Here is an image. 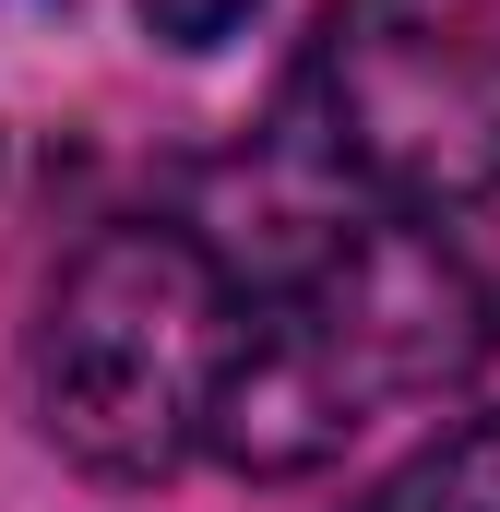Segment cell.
Segmentation results:
<instances>
[{
    "mask_svg": "<svg viewBox=\"0 0 500 512\" xmlns=\"http://www.w3.org/2000/svg\"><path fill=\"white\" fill-rule=\"evenodd\" d=\"M489 346H500L489 286L417 215L322 227V239L286 251L274 298L250 310L203 453H227L239 477H310L381 405H429V393L477 382Z\"/></svg>",
    "mask_w": 500,
    "mask_h": 512,
    "instance_id": "cell-1",
    "label": "cell"
},
{
    "mask_svg": "<svg viewBox=\"0 0 500 512\" xmlns=\"http://www.w3.org/2000/svg\"><path fill=\"white\" fill-rule=\"evenodd\" d=\"M239 334H250L239 274L191 227H155V215L96 227L24 346L36 429L96 477H167L179 453H203Z\"/></svg>",
    "mask_w": 500,
    "mask_h": 512,
    "instance_id": "cell-2",
    "label": "cell"
},
{
    "mask_svg": "<svg viewBox=\"0 0 500 512\" xmlns=\"http://www.w3.org/2000/svg\"><path fill=\"white\" fill-rule=\"evenodd\" d=\"M286 131L381 215H453L500 191V0H334Z\"/></svg>",
    "mask_w": 500,
    "mask_h": 512,
    "instance_id": "cell-3",
    "label": "cell"
},
{
    "mask_svg": "<svg viewBox=\"0 0 500 512\" xmlns=\"http://www.w3.org/2000/svg\"><path fill=\"white\" fill-rule=\"evenodd\" d=\"M346 512H500V417H453L429 453H405Z\"/></svg>",
    "mask_w": 500,
    "mask_h": 512,
    "instance_id": "cell-4",
    "label": "cell"
},
{
    "mask_svg": "<svg viewBox=\"0 0 500 512\" xmlns=\"http://www.w3.org/2000/svg\"><path fill=\"white\" fill-rule=\"evenodd\" d=\"M239 12H250V0H143V24H155L167 48H215Z\"/></svg>",
    "mask_w": 500,
    "mask_h": 512,
    "instance_id": "cell-5",
    "label": "cell"
}]
</instances>
